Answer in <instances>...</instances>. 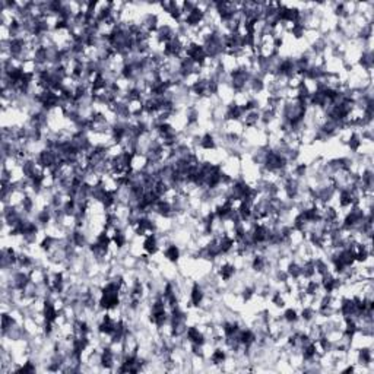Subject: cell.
<instances>
[{
  "instance_id": "obj_1",
  "label": "cell",
  "mask_w": 374,
  "mask_h": 374,
  "mask_svg": "<svg viewBox=\"0 0 374 374\" xmlns=\"http://www.w3.org/2000/svg\"><path fill=\"white\" fill-rule=\"evenodd\" d=\"M149 164V158L145 153H133L130 158V171L132 172H143Z\"/></svg>"
},
{
  "instance_id": "obj_2",
  "label": "cell",
  "mask_w": 374,
  "mask_h": 374,
  "mask_svg": "<svg viewBox=\"0 0 374 374\" xmlns=\"http://www.w3.org/2000/svg\"><path fill=\"white\" fill-rule=\"evenodd\" d=\"M162 255H164L165 260H168L171 263H177L183 256V250L178 246H175L174 243H171L167 249L162 250Z\"/></svg>"
}]
</instances>
